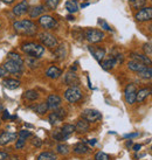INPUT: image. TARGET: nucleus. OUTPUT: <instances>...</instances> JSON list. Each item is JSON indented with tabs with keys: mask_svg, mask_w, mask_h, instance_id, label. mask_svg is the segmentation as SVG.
<instances>
[{
	"mask_svg": "<svg viewBox=\"0 0 152 160\" xmlns=\"http://www.w3.org/2000/svg\"><path fill=\"white\" fill-rule=\"evenodd\" d=\"M14 31L17 32L20 35L26 36H34L38 32V27L32 20H19V21H14L13 22Z\"/></svg>",
	"mask_w": 152,
	"mask_h": 160,
	"instance_id": "nucleus-1",
	"label": "nucleus"
},
{
	"mask_svg": "<svg viewBox=\"0 0 152 160\" xmlns=\"http://www.w3.org/2000/svg\"><path fill=\"white\" fill-rule=\"evenodd\" d=\"M21 50H23V54H26L31 58H41L42 55L45 54V46L28 41V42H23L21 45Z\"/></svg>",
	"mask_w": 152,
	"mask_h": 160,
	"instance_id": "nucleus-2",
	"label": "nucleus"
},
{
	"mask_svg": "<svg viewBox=\"0 0 152 160\" xmlns=\"http://www.w3.org/2000/svg\"><path fill=\"white\" fill-rule=\"evenodd\" d=\"M39 40H40L41 45L48 47L50 49H55L58 46V41L55 38V35H53L52 33L48 32H42L39 34Z\"/></svg>",
	"mask_w": 152,
	"mask_h": 160,
	"instance_id": "nucleus-3",
	"label": "nucleus"
},
{
	"mask_svg": "<svg viewBox=\"0 0 152 160\" xmlns=\"http://www.w3.org/2000/svg\"><path fill=\"white\" fill-rule=\"evenodd\" d=\"M84 39L89 43H99L104 39V33L99 29H95V28H88L84 31Z\"/></svg>",
	"mask_w": 152,
	"mask_h": 160,
	"instance_id": "nucleus-4",
	"label": "nucleus"
},
{
	"mask_svg": "<svg viewBox=\"0 0 152 160\" xmlns=\"http://www.w3.org/2000/svg\"><path fill=\"white\" fill-rule=\"evenodd\" d=\"M38 23L40 25L43 29H56L58 26V20L55 18H53L52 15H47V14H42L41 17H39L38 19Z\"/></svg>",
	"mask_w": 152,
	"mask_h": 160,
	"instance_id": "nucleus-5",
	"label": "nucleus"
},
{
	"mask_svg": "<svg viewBox=\"0 0 152 160\" xmlns=\"http://www.w3.org/2000/svg\"><path fill=\"white\" fill-rule=\"evenodd\" d=\"M82 91L80 90L79 87H69L66 91H64V98H66V101L69 103H77L79 101L82 99Z\"/></svg>",
	"mask_w": 152,
	"mask_h": 160,
	"instance_id": "nucleus-6",
	"label": "nucleus"
},
{
	"mask_svg": "<svg viewBox=\"0 0 152 160\" xmlns=\"http://www.w3.org/2000/svg\"><path fill=\"white\" fill-rule=\"evenodd\" d=\"M134 19L138 22H146V21H151L152 20V7H143L139 8L138 12H136L134 14Z\"/></svg>",
	"mask_w": 152,
	"mask_h": 160,
	"instance_id": "nucleus-7",
	"label": "nucleus"
},
{
	"mask_svg": "<svg viewBox=\"0 0 152 160\" xmlns=\"http://www.w3.org/2000/svg\"><path fill=\"white\" fill-rule=\"evenodd\" d=\"M66 116H67V112L64 109H56L55 111L48 116V122L50 125H58L64 119Z\"/></svg>",
	"mask_w": 152,
	"mask_h": 160,
	"instance_id": "nucleus-8",
	"label": "nucleus"
},
{
	"mask_svg": "<svg viewBox=\"0 0 152 160\" xmlns=\"http://www.w3.org/2000/svg\"><path fill=\"white\" fill-rule=\"evenodd\" d=\"M82 118L85 119L89 123H95L102 118V115L99 110H95V109H85L84 111L82 112Z\"/></svg>",
	"mask_w": 152,
	"mask_h": 160,
	"instance_id": "nucleus-9",
	"label": "nucleus"
},
{
	"mask_svg": "<svg viewBox=\"0 0 152 160\" xmlns=\"http://www.w3.org/2000/svg\"><path fill=\"white\" fill-rule=\"evenodd\" d=\"M137 88H136V85L132 84V83H130V84L126 85L125 90H124V98H125V101L128 104H134L136 102V96H137Z\"/></svg>",
	"mask_w": 152,
	"mask_h": 160,
	"instance_id": "nucleus-10",
	"label": "nucleus"
},
{
	"mask_svg": "<svg viewBox=\"0 0 152 160\" xmlns=\"http://www.w3.org/2000/svg\"><path fill=\"white\" fill-rule=\"evenodd\" d=\"M4 68L6 69L7 72H9V74H20L23 69V66L18 62H15V61L7 60L4 64Z\"/></svg>",
	"mask_w": 152,
	"mask_h": 160,
	"instance_id": "nucleus-11",
	"label": "nucleus"
},
{
	"mask_svg": "<svg viewBox=\"0 0 152 160\" xmlns=\"http://www.w3.org/2000/svg\"><path fill=\"white\" fill-rule=\"evenodd\" d=\"M28 9H29L28 1H27V0H23V1H20L19 4H17L13 8H12V13H13L15 17H21L23 14L28 13Z\"/></svg>",
	"mask_w": 152,
	"mask_h": 160,
	"instance_id": "nucleus-12",
	"label": "nucleus"
},
{
	"mask_svg": "<svg viewBox=\"0 0 152 160\" xmlns=\"http://www.w3.org/2000/svg\"><path fill=\"white\" fill-rule=\"evenodd\" d=\"M64 83L69 87H79L80 85V77L74 71H68L64 76Z\"/></svg>",
	"mask_w": 152,
	"mask_h": 160,
	"instance_id": "nucleus-13",
	"label": "nucleus"
},
{
	"mask_svg": "<svg viewBox=\"0 0 152 160\" xmlns=\"http://www.w3.org/2000/svg\"><path fill=\"white\" fill-rule=\"evenodd\" d=\"M46 103H47V105H48L49 109H52V110H56V109H58L60 105H61L62 99H61V97H60L58 95L52 93V95H49V96L47 97V102Z\"/></svg>",
	"mask_w": 152,
	"mask_h": 160,
	"instance_id": "nucleus-14",
	"label": "nucleus"
},
{
	"mask_svg": "<svg viewBox=\"0 0 152 160\" xmlns=\"http://www.w3.org/2000/svg\"><path fill=\"white\" fill-rule=\"evenodd\" d=\"M90 54L94 56V58L97 61V62H101L103 58H105V49L101 48V47H93V46H89L88 47Z\"/></svg>",
	"mask_w": 152,
	"mask_h": 160,
	"instance_id": "nucleus-15",
	"label": "nucleus"
},
{
	"mask_svg": "<svg viewBox=\"0 0 152 160\" xmlns=\"http://www.w3.org/2000/svg\"><path fill=\"white\" fill-rule=\"evenodd\" d=\"M45 11H46V6H43V5H35V6L29 7V9H28V15H29L31 19L39 18V17H41L42 14L45 13Z\"/></svg>",
	"mask_w": 152,
	"mask_h": 160,
	"instance_id": "nucleus-16",
	"label": "nucleus"
},
{
	"mask_svg": "<svg viewBox=\"0 0 152 160\" xmlns=\"http://www.w3.org/2000/svg\"><path fill=\"white\" fill-rule=\"evenodd\" d=\"M18 138V133L15 132H3L0 134V146H5L9 142H14Z\"/></svg>",
	"mask_w": 152,
	"mask_h": 160,
	"instance_id": "nucleus-17",
	"label": "nucleus"
},
{
	"mask_svg": "<svg viewBox=\"0 0 152 160\" xmlns=\"http://www.w3.org/2000/svg\"><path fill=\"white\" fill-rule=\"evenodd\" d=\"M101 67H102L103 70H110L112 68L115 67L117 64V61H116V58L114 56V55H110V56H108V58H104L101 61Z\"/></svg>",
	"mask_w": 152,
	"mask_h": 160,
	"instance_id": "nucleus-18",
	"label": "nucleus"
},
{
	"mask_svg": "<svg viewBox=\"0 0 152 160\" xmlns=\"http://www.w3.org/2000/svg\"><path fill=\"white\" fill-rule=\"evenodd\" d=\"M130 58H131V60H136L138 62L143 63L146 67L148 66H152L151 58H149L148 55H144V54H139V53H131L130 54Z\"/></svg>",
	"mask_w": 152,
	"mask_h": 160,
	"instance_id": "nucleus-19",
	"label": "nucleus"
},
{
	"mask_svg": "<svg viewBox=\"0 0 152 160\" xmlns=\"http://www.w3.org/2000/svg\"><path fill=\"white\" fill-rule=\"evenodd\" d=\"M62 75V70L58 68L56 66H50L47 70H46V76L50 78V80H56L60 76Z\"/></svg>",
	"mask_w": 152,
	"mask_h": 160,
	"instance_id": "nucleus-20",
	"label": "nucleus"
},
{
	"mask_svg": "<svg viewBox=\"0 0 152 160\" xmlns=\"http://www.w3.org/2000/svg\"><path fill=\"white\" fill-rule=\"evenodd\" d=\"M89 129H90L89 122H87L83 118L77 120V123L75 125V131H77L79 133H85V132L89 131Z\"/></svg>",
	"mask_w": 152,
	"mask_h": 160,
	"instance_id": "nucleus-21",
	"label": "nucleus"
},
{
	"mask_svg": "<svg viewBox=\"0 0 152 160\" xmlns=\"http://www.w3.org/2000/svg\"><path fill=\"white\" fill-rule=\"evenodd\" d=\"M152 95V89L151 88H143V89H140L139 91H137V96H136V102L138 103H142L144 102L146 98Z\"/></svg>",
	"mask_w": 152,
	"mask_h": 160,
	"instance_id": "nucleus-22",
	"label": "nucleus"
},
{
	"mask_svg": "<svg viewBox=\"0 0 152 160\" xmlns=\"http://www.w3.org/2000/svg\"><path fill=\"white\" fill-rule=\"evenodd\" d=\"M61 133H62L63 138H64V140H67L68 138L70 137L74 132H75V125H73V124H64L61 128Z\"/></svg>",
	"mask_w": 152,
	"mask_h": 160,
	"instance_id": "nucleus-23",
	"label": "nucleus"
},
{
	"mask_svg": "<svg viewBox=\"0 0 152 160\" xmlns=\"http://www.w3.org/2000/svg\"><path fill=\"white\" fill-rule=\"evenodd\" d=\"M128 68H129L131 71H134V72H139V71L144 70L146 66L143 64V63L138 62V61H136V60H131L128 62Z\"/></svg>",
	"mask_w": 152,
	"mask_h": 160,
	"instance_id": "nucleus-24",
	"label": "nucleus"
},
{
	"mask_svg": "<svg viewBox=\"0 0 152 160\" xmlns=\"http://www.w3.org/2000/svg\"><path fill=\"white\" fill-rule=\"evenodd\" d=\"M29 108H31L32 110H34L38 115H45L46 112L49 110V108H48V105H47V103L46 102L38 103V104H35V105H31Z\"/></svg>",
	"mask_w": 152,
	"mask_h": 160,
	"instance_id": "nucleus-25",
	"label": "nucleus"
},
{
	"mask_svg": "<svg viewBox=\"0 0 152 160\" xmlns=\"http://www.w3.org/2000/svg\"><path fill=\"white\" fill-rule=\"evenodd\" d=\"M3 85L9 90H15L20 87V81L14 80V78H5L3 81Z\"/></svg>",
	"mask_w": 152,
	"mask_h": 160,
	"instance_id": "nucleus-26",
	"label": "nucleus"
},
{
	"mask_svg": "<svg viewBox=\"0 0 152 160\" xmlns=\"http://www.w3.org/2000/svg\"><path fill=\"white\" fill-rule=\"evenodd\" d=\"M66 55H67V50H66V46H58L55 48V52H54V58L61 61V60H64L66 58Z\"/></svg>",
	"mask_w": 152,
	"mask_h": 160,
	"instance_id": "nucleus-27",
	"label": "nucleus"
},
{
	"mask_svg": "<svg viewBox=\"0 0 152 160\" xmlns=\"http://www.w3.org/2000/svg\"><path fill=\"white\" fill-rule=\"evenodd\" d=\"M73 151H74L75 154L83 156V154L89 152V147L87 146L85 144H83V142H79V144H76L75 146H74V150H73Z\"/></svg>",
	"mask_w": 152,
	"mask_h": 160,
	"instance_id": "nucleus-28",
	"label": "nucleus"
},
{
	"mask_svg": "<svg viewBox=\"0 0 152 160\" xmlns=\"http://www.w3.org/2000/svg\"><path fill=\"white\" fill-rule=\"evenodd\" d=\"M25 99H27V101H29V102H34V101H36L38 98H39V92L36 91V90H27L26 92L23 93V96Z\"/></svg>",
	"mask_w": 152,
	"mask_h": 160,
	"instance_id": "nucleus-29",
	"label": "nucleus"
},
{
	"mask_svg": "<svg viewBox=\"0 0 152 160\" xmlns=\"http://www.w3.org/2000/svg\"><path fill=\"white\" fill-rule=\"evenodd\" d=\"M66 9L70 14L76 13L79 11V5H77V1L76 0H68L66 2Z\"/></svg>",
	"mask_w": 152,
	"mask_h": 160,
	"instance_id": "nucleus-30",
	"label": "nucleus"
},
{
	"mask_svg": "<svg viewBox=\"0 0 152 160\" xmlns=\"http://www.w3.org/2000/svg\"><path fill=\"white\" fill-rule=\"evenodd\" d=\"M25 63H26V66H28L31 69H36V68L40 67V61H39V58H31V56L25 60Z\"/></svg>",
	"mask_w": 152,
	"mask_h": 160,
	"instance_id": "nucleus-31",
	"label": "nucleus"
},
{
	"mask_svg": "<svg viewBox=\"0 0 152 160\" xmlns=\"http://www.w3.org/2000/svg\"><path fill=\"white\" fill-rule=\"evenodd\" d=\"M58 156L53 152H42L38 156V160H56Z\"/></svg>",
	"mask_w": 152,
	"mask_h": 160,
	"instance_id": "nucleus-32",
	"label": "nucleus"
},
{
	"mask_svg": "<svg viewBox=\"0 0 152 160\" xmlns=\"http://www.w3.org/2000/svg\"><path fill=\"white\" fill-rule=\"evenodd\" d=\"M138 76L143 80H151L152 78V68L151 67H146L144 70L137 72Z\"/></svg>",
	"mask_w": 152,
	"mask_h": 160,
	"instance_id": "nucleus-33",
	"label": "nucleus"
},
{
	"mask_svg": "<svg viewBox=\"0 0 152 160\" xmlns=\"http://www.w3.org/2000/svg\"><path fill=\"white\" fill-rule=\"evenodd\" d=\"M8 60L15 61V62H18V63H20V64H23V58H21L18 53H14V52H11V53H8Z\"/></svg>",
	"mask_w": 152,
	"mask_h": 160,
	"instance_id": "nucleus-34",
	"label": "nucleus"
},
{
	"mask_svg": "<svg viewBox=\"0 0 152 160\" xmlns=\"http://www.w3.org/2000/svg\"><path fill=\"white\" fill-rule=\"evenodd\" d=\"M56 151H58V153H60V154H62V156H66V154H68L69 153V147L67 146V145H64V144H58V146H56Z\"/></svg>",
	"mask_w": 152,
	"mask_h": 160,
	"instance_id": "nucleus-35",
	"label": "nucleus"
},
{
	"mask_svg": "<svg viewBox=\"0 0 152 160\" xmlns=\"http://www.w3.org/2000/svg\"><path fill=\"white\" fill-rule=\"evenodd\" d=\"M58 2H60V0H46V6L53 11V9H55L58 7Z\"/></svg>",
	"mask_w": 152,
	"mask_h": 160,
	"instance_id": "nucleus-36",
	"label": "nucleus"
},
{
	"mask_svg": "<svg viewBox=\"0 0 152 160\" xmlns=\"http://www.w3.org/2000/svg\"><path fill=\"white\" fill-rule=\"evenodd\" d=\"M95 160H110V156L104 153V152H97L95 156Z\"/></svg>",
	"mask_w": 152,
	"mask_h": 160,
	"instance_id": "nucleus-37",
	"label": "nucleus"
},
{
	"mask_svg": "<svg viewBox=\"0 0 152 160\" xmlns=\"http://www.w3.org/2000/svg\"><path fill=\"white\" fill-rule=\"evenodd\" d=\"M99 25L102 27L104 31H108V32H111L112 31L111 27L109 26L107 21H105V20H103V19H99Z\"/></svg>",
	"mask_w": 152,
	"mask_h": 160,
	"instance_id": "nucleus-38",
	"label": "nucleus"
},
{
	"mask_svg": "<svg viewBox=\"0 0 152 160\" xmlns=\"http://www.w3.org/2000/svg\"><path fill=\"white\" fill-rule=\"evenodd\" d=\"M53 138L55 139V140H58V142H63V140H64V138H63V136H62V133H61V131H60V130L54 131Z\"/></svg>",
	"mask_w": 152,
	"mask_h": 160,
	"instance_id": "nucleus-39",
	"label": "nucleus"
},
{
	"mask_svg": "<svg viewBox=\"0 0 152 160\" xmlns=\"http://www.w3.org/2000/svg\"><path fill=\"white\" fill-rule=\"evenodd\" d=\"M25 144H26V139H23V138H19L17 142H15V148L17 150H20V148H23L25 146Z\"/></svg>",
	"mask_w": 152,
	"mask_h": 160,
	"instance_id": "nucleus-40",
	"label": "nucleus"
},
{
	"mask_svg": "<svg viewBox=\"0 0 152 160\" xmlns=\"http://www.w3.org/2000/svg\"><path fill=\"white\" fill-rule=\"evenodd\" d=\"M18 136L20 138H23V139H27V138H29L32 136V133L28 131V130H21L20 132L18 133Z\"/></svg>",
	"mask_w": 152,
	"mask_h": 160,
	"instance_id": "nucleus-41",
	"label": "nucleus"
},
{
	"mask_svg": "<svg viewBox=\"0 0 152 160\" xmlns=\"http://www.w3.org/2000/svg\"><path fill=\"white\" fill-rule=\"evenodd\" d=\"M145 2H146V0H140V1H139V0H136V1H134V2H132V7H134V8L142 7Z\"/></svg>",
	"mask_w": 152,
	"mask_h": 160,
	"instance_id": "nucleus-42",
	"label": "nucleus"
},
{
	"mask_svg": "<svg viewBox=\"0 0 152 160\" xmlns=\"http://www.w3.org/2000/svg\"><path fill=\"white\" fill-rule=\"evenodd\" d=\"M143 49H144V52L146 53V55L152 54V45H150V43H145V45L143 46Z\"/></svg>",
	"mask_w": 152,
	"mask_h": 160,
	"instance_id": "nucleus-43",
	"label": "nucleus"
},
{
	"mask_svg": "<svg viewBox=\"0 0 152 160\" xmlns=\"http://www.w3.org/2000/svg\"><path fill=\"white\" fill-rule=\"evenodd\" d=\"M32 144L36 147H40L41 145H42V140H41L40 138H34V139L32 140Z\"/></svg>",
	"mask_w": 152,
	"mask_h": 160,
	"instance_id": "nucleus-44",
	"label": "nucleus"
},
{
	"mask_svg": "<svg viewBox=\"0 0 152 160\" xmlns=\"http://www.w3.org/2000/svg\"><path fill=\"white\" fill-rule=\"evenodd\" d=\"M8 154L6 152H0V160H8Z\"/></svg>",
	"mask_w": 152,
	"mask_h": 160,
	"instance_id": "nucleus-45",
	"label": "nucleus"
},
{
	"mask_svg": "<svg viewBox=\"0 0 152 160\" xmlns=\"http://www.w3.org/2000/svg\"><path fill=\"white\" fill-rule=\"evenodd\" d=\"M9 118H11V116H9V112L7 111V110H5L4 113H3V119L7 120V119H9Z\"/></svg>",
	"mask_w": 152,
	"mask_h": 160,
	"instance_id": "nucleus-46",
	"label": "nucleus"
},
{
	"mask_svg": "<svg viewBox=\"0 0 152 160\" xmlns=\"http://www.w3.org/2000/svg\"><path fill=\"white\" fill-rule=\"evenodd\" d=\"M6 74H7V71L4 68V66H0V77H4Z\"/></svg>",
	"mask_w": 152,
	"mask_h": 160,
	"instance_id": "nucleus-47",
	"label": "nucleus"
},
{
	"mask_svg": "<svg viewBox=\"0 0 152 160\" xmlns=\"http://www.w3.org/2000/svg\"><path fill=\"white\" fill-rule=\"evenodd\" d=\"M139 133L138 132H136V133H128V134H124V138H134V137H138Z\"/></svg>",
	"mask_w": 152,
	"mask_h": 160,
	"instance_id": "nucleus-48",
	"label": "nucleus"
},
{
	"mask_svg": "<svg viewBox=\"0 0 152 160\" xmlns=\"http://www.w3.org/2000/svg\"><path fill=\"white\" fill-rule=\"evenodd\" d=\"M1 2H4V4H6V5H11V4H13L15 0H0Z\"/></svg>",
	"mask_w": 152,
	"mask_h": 160,
	"instance_id": "nucleus-49",
	"label": "nucleus"
},
{
	"mask_svg": "<svg viewBox=\"0 0 152 160\" xmlns=\"http://www.w3.org/2000/svg\"><path fill=\"white\" fill-rule=\"evenodd\" d=\"M142 148V145L140 144H136V145H134V151H139Z\"/></svg>",
	"mask_w": 152,
	"mask_h": 160,
	"instance_id": "nucleus-50",
	"label": "nucleus"
},
{
	"mask_svg": "<svg viewBox=\"0 0 152 160\" xmlns=\"http://www.w3.org/2000/svg\"><path fill=\"white\" fill-rule=\"evenodd\" d=\"M66 19H67V20H69V21H74V20H75L74 15H72V14H68L67 17H66Z\"/></svg>",
	"mask_w": 152,
	"mask_h": 160,
	"instance_id": "nucleus-51",
	"label": "nucleus"
},
{
	"mask_svg": "<svg viewBox=\"0 0 152 160\" xmlns=\"http://www.w3.org/2000/svg\"><path fill=\"white\" fill-rule=\"evenodd\" d=\"M89 144L91 145V146H94L95 144H96V139H91V140H89Z\"/></svg>",
	"mask_w": 152,
	"mask_h": 160,
	"instance_id": "nucleus-52",
	"label": "nucleus"
},
{
	"mask_svg": "<svg viewBox=\"0 0 152 160\" xmlns=\"http://www.w3.org/2000/svg\"><path fill=\"white\" fill-rule=\"evenodd\" d=\"M89 2H84V4H82L81 5V8H84V7H88V6H89Z\"/></svg>",
	"mask_w": 152,
	"mask_h": 160,
	"instance_id": "nucleus-53",
	"label": "nucleus"
},
{
	"mask_svg": "<svg viewBox=\"0 0 152 160\" xmlns=\"http://www.w3.org/2000/svg\"><path fill=\"white\" fill-rule=\"evenodd\" d=\"M131 145H132V142H131V140H130V142H128V144H126V146H131Z\"/></svg>",
	"mask_w": 152,
	"mask_h": 160,
	"instance_id": "nucleus-54",
	"label": "nucleus"
},
{
	"mask_svg": "<svg viewBox=\"0 0 152 160\" xmlns=\"http://www.w3.org/2000/svg\"><path fill=\"white\" fill-rule=\"evenodd\" d=\"M11 160H19V158H18V157H13V158H12Z\"/></svg>",
	"mask_w": 152,
	"mask_h": 160,
	"instance_id": "nucleus-55",
	"label": "nucleus"
},
{
	"mask_svg": "<svg viewBox=\"0 0 152 160\" xmlns=\"http://www.w3.org/2000/svg\"><path fill=\"white\" fill-rule=\"evenodd\" d=\"M3 110H4V107H3L1 104H0V111H3Z\"/></svg>",
	"mask_w": 152,
	"mask_h": 160,
	"instance_id": "nucleus-56",
	"label": "nucleus"
},
{
	"mask_svg": "<svg viewBox=\"0 0 152 160\" xmlns=\"http://www.w3.org/2000/svg\"><path fill=\"white\" fill-rule=\"evenodd\" d=\"M130 2H134V1H136V0H129Z\"/></svg>",
	"mask_w": 152,
	"mask_h": 160,
	"instance_id": "nucleus-57",
	"label": "nucleus"
},
{
	"mask_svg": "<svg viewBox=\"0 0 152 160\" xmlns=\"http://www.w3.org/2000/svg\"><path fill=\"white\" fill-rule=\"evenodd\" d=\"M0 28H1V23H0Z\"/></svg>",
	"mask_w": 152,
	"mask_h": 160,
	"instance_id": "nucleus-58",
	"label": "nucleus"
},
{
	"mask_svg": "<svg viewBox=\"0 0 152 160\" xmlns=\"http://www.w3.org/2000/svg\"><path fill=\"white\" fill-rule=\"evenodd\" d=\"M151 1H152V0H151Z\"/></svg>",
	"mask_w": 152,
	"mask_h": 160,
	"instance_id": "nucleus-59",
	"label": "nucleus"
}]
</instances>
